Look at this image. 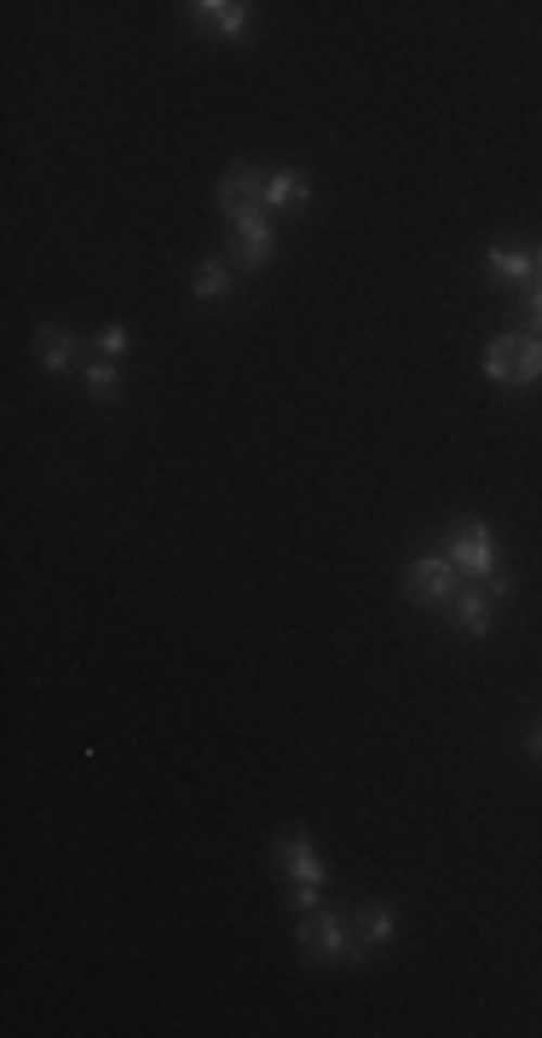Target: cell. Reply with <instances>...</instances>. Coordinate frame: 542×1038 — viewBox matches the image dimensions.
Segmentation results:
<instances>
[{
    "mask_svg": "<svg viewBox=\"0 0 542 1038\" xmlns=\"http://www.w3.org/2000/svg\"><path fill=\"white\" fill-rule=\"evenodd\" d=\"M531 323H537V330H542V289H537V295H531Z\"/></svg>",
    "mask_w": 542,
    "mask_h": 1038,
    "instance_id": "18",
    "label": "cell"
},
{
    "mask_svg": "<svg viewBox=\"0 0 542 1038\" xmlns=\"http://www.w3.org/2000/svg\"><path fill=\"white\" fill-rule=\"evenodd\" d=\"M491 606H496V600L485 594V589H456V624H462L467 635H485V629L496 624Z\"/></svg>",
    "mask_w": 542,
    "mask_h": 1038,
    "instance_id": "7",
    "label": "cell"
},
{
    "mask_svg": "<svg viewBox=\"0 0 542 1038\" xmlns=\"http://www.w3.org/2000/svg\"><path fill=\"white\" fill-rule=\"evenodd\" d=\"M450 566L467 572V577H491V566H496L491 531H485V525H462V531L450 537Z\"/></svg>",
    "mask_w": 542,
    "mask_h": 1038,
    "instance_id": "5",
    "label": "cell"
},
{
    "mask_svg": "<svg viewBox=\"0 0 542 1038\" xmlns=\"http://www.w3.org/2000/svg\"><path fill=\"white\" fill-rule=\"evenodd\" d=\"M514 370H519V335H496L491 353H485V375H491V381H508V387H514Z\"/></svg>",
    "mask_w": 542,
    "mask_h": 1038,
    "instance_id": "10",
    "label": "cell"
},
{
    "mask_svg": "<svg viewBox=\"0 0 542 1038\" xmlns=\"http://www.w3.org/2000/svg\"><path fill=\"white\" fill-rule=\"evenodd\" d=\"M542 381V341L537 335H519V370H514V387H531Z\"/></svg>",
    "mask_w": 542,
    "mask_h": 1038,
    "instance_id": "14",
    "label": "cell"
},
{
    "mask_svg": "<svg viewBox=\"0 0 542 1038\" xmlns=\"http://www.w3.org/2000/svg\"><path fill=\"white\" fill-rule=\"evenodd\" d=\"M392 940V906H370L364 912V946H387Z\"/></svg>",
    "mask_w": 542,
    "mask_h": 1038,
    "instance_id": "15",
    "label": "cell"
},
{
    "mask_svg": "<svg viewBox=\"0 0 542 1038\" xmlns=\"http://www.w3.org/2000/svg\"><path fill=\"white\" fill-rule=\"evenodd\" d=\"M81 381H87V393H93V398H116V387H121L116 363H93V370H87Z\"/></svg>",
    "mask_w": 542,
    "mask_h": 1038,
    "instance_id": "16",
    "label": "cell"
},
{
    "mask_svg": "<svg viewBox=\"0 0 542 1038\" xmlns=\"http://www.w3.org/2000/svg\"><path fill=\"white\" fill-rule=\"evenodd\" d=\"M306 196V179L300 174H271L266 179V208H295Z\"/></svg>",
    "mask_w": 542,
    "mask_h": 1038,
    "instance_id": "11",
    "label": "cell"
},
{
    "mask_svg": "<svg viewBox=\"0 0 542 1038\" xmlns=\"http://www.w3.org/2000/svg\"><path fill=\"white\" fill-rule=\"evenodd\" d=\"M260 208H266V174L248 168V162H237V168L220 179V214L237 226L243 214H260Z\"/></svg>",
    "mask_w": 542,
    "mask_h": 1038,
    "instance_id": "2",
    "label": "cell"
},
{
    "mask_svg": "<svg viewBox=\"0 0 542 1038\" xmlns=\"http://www.w3.org/2000/svg\"><path fill=\"white\" fill-rule=\"evenodd\" d=\"M526 744H531V756H537V761H542V727H537V733H531V739H526Z\"/></svg>",
    "mask_w": 542,
    "mask_h": 1038,
    "instance_id": "19",
    "label": "cell"
},
{
    "mask_svg": "<svg viewBox=\"0 0 542 1038\" xmlns=\"http://www.w3.org/2000/svg\"><path fill=\"white\" fill-rule=\"evenodd\" d=\"M196 24H208V29H220V35H237L248 24V7H237V0H196Z\"/></svg>",
    "mask_w": 542,
    "mask_h": 1038,
    "instance_id": "9",
    "label": "cell"
},
{
    "mask_svg": "<svg viewBox=\"0 0 542 1038\" xmlns=\"http://www.w3.org/2000/svg\"><path fill=\"white\" fill-rule=\"evenodd\" d=\"M300 958H364V935H352L340 912H318L300 928Z\"/></svg>",
    "mask_w": 542,
    "mask_h": 1038,
    "instance_id": "1",
    "label": "cell"
},
{
    "mask_svg": "<svg viewBox=\"0 0 542 1038\" xmlns=\"http://www.w3.org/2000/svg\"><path fill=\"white\" fill-rule=\"evenodd\" d=\"M69 363H76V335L59 330V323H47V330H41V370H47V375H64Z\"/></svg>",
    "mask_w": 542,
    "mask_h": 1038,
    "instance_id": "8",
    "label": "cell"
},
{
    "mask_svg": "<svg viewBox=\"0 0 542 1038\" xmlns=\"http://www.w3.org/2000/svg\"><path fill=\"white\" fill-rule=\"evenodd\" d=\"M531 266H537V278H542V248H537V254H531Z\"/></svg>",
    "mask_w": 542,
    "mask_h": 1038,
    "instance_id": "20",
    "label": "cell"
},
{
    "mask_svg": "<svg viewBox=\"0 0 542 1038\" xmlns=\"http://www.w3.org/2000/svg\"><path fill=\"white\" fill-rule=\"evenodd\" d=\"M231 295V271L220 260H203V271H196V300H225Z\"/></svg>",
    "mask_w": 542,
    "mask_h": 1038,
    "instance_id": "13",
    "label": "cell"
},
{
    "mask_svg": "<svg viewBox=\"0 0 542 1038\" xmlns=\"http://www.w3.org/2000/svg\"><path fill=\"white\" fill-rule=\"evenodd\" d=\"M491 271H496V278H508V283H526V278H537L531 254H519V248H491Z\"/></svg>",
    "mask_w": 542,
    "mask_h": 1038,
    "instance_id": "12",
    "label": "cell"
},
{
    "mask_svg": "<svg viewBox=\"0 0 542 1038\" xmlns=\"http://www.w3.org/2000/svg\"><path fill=\"white\" fill-rule=\"evenodd\" d=\"M128 346H133V335L121 330V323H104V330H99V353H104V358H121Z\"/></svg>",
    "mask_w": 542,
    "mask_h": 1038,
    "instance_id": "17",
    "label": "cell"
},
{
    "mask_svg": "<svg viewBox=\"0 0 542 1038\" xmlns=\"http://www.w3.org/2000/svg\"><path fill=\"white\" fill-rule=\"evenodd\" d=\"M410 594L422 600V606H450L456 600V566H450V554H422L410 566Z\"/></svg>",
    "mask_w": 542,
    "mask_h": 1038,
    "instance_id": "3",
    "label": "cell"
},
{
    "mask_svg": "<svg viewBox=\"0 0 542 1038\" xmlns=\"http://www.w3.org/2000/svg\"><path fill=\"white\" fill-rule=\"evenodd\" d=\"M271 248H278V236H271V226H266V208L243 214V220H237V260L243 266H266Z\"/></svg>",
    "mask_w": 542,
    "mask_h": 1038,
    "instance_id": "6",
    "label": "cell"
},
{
    "mask_svg": "<svg viewBox=\"0 0 542 1038\" xmlns=\"http://www.w3.org/2000/svg\"><path fill=\"white\" fill-rule=\"evenodd\" d=\"M271 860L288 871V883H295V888H323V860L312 854V843H306L300 831H283L278 843H271Z\"/></svg>",
    "mask_w": 542,
    "mask_h": 1038,
    "instance_id": "4",
    "label": "cell"
}]
</instances>
